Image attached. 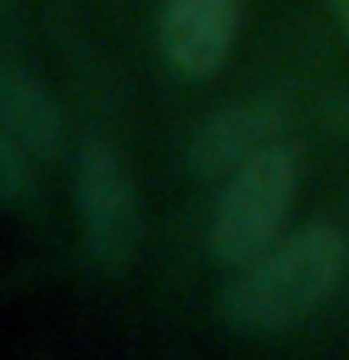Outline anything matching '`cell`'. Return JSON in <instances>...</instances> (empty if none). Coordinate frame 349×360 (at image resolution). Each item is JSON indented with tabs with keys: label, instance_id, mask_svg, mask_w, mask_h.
I'll use <instances>...</instances> for the list:
<instances>
[{
	"label": "cell",
	"instance_id": "3957f363",
	"mask_svg": "<svg viewBox=\"0 0 349 360\" xmlns=\"http://www.w3.org/2000/svg\"><path fill=\"white\" fill-rule=\"evenodd\" d=\"M72 195L90 259L106 274H124L143 240V202L132 169L101 135H83L75 146Z\"/></svg>",
	"mask_w": 349,
	"mask_h": 360
},
{
	"label": "cell",
	"instance_id": "8992f818",
	"mask_svg": "<svg viewBox=\"0 0 349 360\" xmlns=\"http://www.w3.org/2000/svg\"><path fill=\"white\" fill-rule=\"evenodd\" d=\"M0 124L27 146L30 158L53 162L64 146V109L30 72L0 64Z\"/></svg>",
	"mask_w": 349,
	"mask_h": 360
},
{
	"label": "cell",
	"instance_id": "277c9868",
	"mask_svg": "<svg viewBox=\"0 0 349 360\" xmlns=\"http://www.w3.org/2000/svg\"><path fill=\"white\" fill-rule=\"evenodd\" d=\"M236 30L241 0H165L158 45L173 72L184 79H210L229 56Z\"/></svg>",
	"mask_w": 349,
	"mask_h": 360
},
{
	"label": "cell",
	"instance_id": "5b68a950",
	"mask_svg": "<svg viewBox=\"0 0 349 360\" xmlns=\"http://www.w3.org/2000/svg\"><path fill=\"white\" fill-rule=\"evenodd\" d=\"M281 124H286V112L263 98L214 109L191 131L188 169L199 180H229L241 165H248L255 154L278 143Z\"/></svg>",
	"mask_w": 349,
	"mask_h": 360
},
{
	"label": "cell",
	"instance_id": "7a4b0ae2",
	"mask_svg": "<svg viewBox=\"0 0 349 360\" xmlns=\"http://www.w3.org/2000/svg\"><path fill=\"white\" fill-rule=\"evenodd\" d=\"M300 188L297 146L274 143L225 180L210 214L207 244L222 266H244L281 236Z\"/></svg>",
	"mask_w": 349,
	"mask_h": 360
},
{
	"label": "cell",
	"instance_id": "ba28073f",
	"mask_svg": "<svg viewBox=\"0 0 349 360\" xmlns=\"http://www.w3.org/2000/svg\"><path fill=\"white\" fill-rule=\"evenodd\" d=\"M331 11H334V19L349 30V0H331Z\"/></svg>",
	"mask_w": 349,
	"mask_h": 360
},
{
	"label": "cell",
	"instance_id": "6da1fadb",
	"mask_svg": "<svg viewBox=\"0 0 349 360\" xmlns=\"http://www.w3.org/2000/svg\"><path fill=\"white\" fill-rule=\"evenodd\" d=\"M349 263L345 236L326 221L274 240L252 263L236 266L222 297L225 319L244 334H278L312 315L338 289Z\"/></svg>",
	"mask_w": 349,
	"mask_h": 360
},
{
	"label": "cell",
	"instance_id": "52a82bcc",
	"mask_svg": "<svg viewBox=\"0 0 349 360\" xmlns=\"http://www.w3.org/2000/svg\"><path fill=\"white\" fill-rule=\"evenodd\" d=\"M30 191V154L0 124V207H15Z\"/></svg>",
	"mask_w": 349,
	"mask_h": 360
}]
</instances>
